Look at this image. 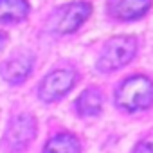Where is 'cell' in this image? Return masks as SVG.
Returning <instances> with one entry per match:
<instances>
[{"instance_id":"6da1fadb","label":"cell","mask_w":153,"mask_h":153,"mask_svg":"<svg viewBox=\"0 0 153 153\" xmlns=\"http://www.w3.org/2000/svg\"><path fill=\"white\" fill-rule=\"evenodd\" d=\"M115 101L121 108L130 112L148 108L153 103V83L144 76H133L119 87Z\"/></svg>"},{"instance_id":"7a4b0ae2","label":"cell","mask_w":153,"mask_h":153,"mask_svg":"<svg viewBox=\"0 0 153 153\" xmlns=\"http://www.w3.org/2000/svg\"><path fill=\"white\" fill-rule=\"evenodd\" d=\"M135 51H137V42L135 38H130V36H117V38H112L106 45H105V51L99 58V70L103 72H110V70H115L123 65H126L133 56H135Z\"/></svg>"},{"instance_id":"3957f363","label":"cell","mask_w":153,"mask_h":153,"mask_svg":"<svg viewBox=\"0 0 153 153\" xmlns=\"http://www.w3.org/2000/svg\"><path fill=\"white\" fill-rule=\"evenodd\" d=\"M34 133H36L34 117L29 114H20L9 123V128L6 131V144L11 149H24L31 142Z\"/></svg>"},{"instance_id":"277c9868","label":"cell","mask_w":153,"mask_h":153,"mask_svg":"<svg viewBox=\"0 0 153 153\" xmlns=\"http://www.w3.org/2000/svg\"><path fill=\"white\" fill-rule=\"evenodd\" d=\"M76 83V72L74 70H54L40 85V97L45 101H56L58 97L65 96Z\"/></svg>"},{"instance_id":"5b68a950","label":"cell","mask_w":153,"mask_h":153,"mask_svg":"<svg viewBox=\"0 0 153 153\" xmlns=\"http://www.w3.org/2000/svg\"><path fill=\"white\" fill-rule=\"evenodd\" d=\"M88 15H90V6L87 2L70 4L61 11V16L58 18V24H56V31L59 34H68L78 29L88 18Z\"/></svg>"},{"instance_id":"8992f818","label":"cell","mask_w":153,"mask_h":153,"mask_svg":"<svg viewBox=\"0 0 153 153\" xmlns=\"http://www.w3.org/2000/svg\"><path fill=\"white\" fill-rule=\"evenodd\" d=\"M33 68V56L29 54H16L15 58L7 59L0 67V74L9 83H22Z\"/></svg>"},{"instance_id":"52a82bcc","label":"cell","mask_w":153,"mask_h":153,"mask_svg":"<svg viewBox=\"0 0 153 153\" xmlns=\"http://www.w3.org/2000/svg\"><path fill=\"white\" fill-rule=\"evenodd\" d=\"M151 6V0H110V15L119 20H133L142 16Z\"/></svg>"},{"instance_id":"ba28073f","label":"cell","mask_w":153,"mask_h":153,"mask_svg":"<svg viewBox=\"0 0 153 153\" xmlns=\"http://www.w3.org/2000/svg\"><path fill=\"white\" fill-rule=\"evenodd\" d=\"M27 13V0H0V22H18Z\"/></svg>"},{"instance_id":"9c48e42d","label":"cell","mask_w":153,"mask_h":153,"mask_svg":"<svg viewBox=\"0 0 153 153\" xmlns=\"http://www.w3.org/2000/svg\"><path fill=\"white\" fill-rule=\"evenodd\" d=\"M101 105H103V96L97 88H88L85 90L78 101H76V108L81 115H96L99 114L101 110Z\"/></svg>"},{"instance_id":"30bf717a","label":"cell","mask_w":153,"mask_h":153,"mask_svg":"<svg viewBox=\"0 0 153 153\" xmlns=\"http://www.w3.org/2000/svg\"><path fill=\"white\" fill-rule=\"evenodd\" d=\"M45 153H79V142L68 133H59L45 144Z\"/></svg>"},{"instance_id":"8fae6325","label":"cell","mask_w":153,"mask_h":153,"mask_svg":"<svg viewBox=\"0 0 153 153\" xmlns=\"http://www.w3.org/2000/svg\"><path fill=\"white\" fill-rule=\"evenodd\" d=\"M133 153H153V135L144 137L133 149Z\"/></svg>"},{"instance_id":"7c38bea8","label":"cell","mask_w":153,"mask_h":153,"mask_svg":"<svg viewBox=\"0 0 153 153\" xmlns=\"http://www.w3.org/2000/svg\"><path fill=\"white\" fill-rule=\"evenodd\" d=\"M6 42H7V38H6V34L4 33H0V51L4 49V45H6Z\"/></svg>"}]
</instances>
